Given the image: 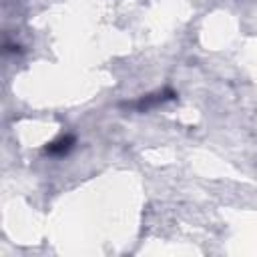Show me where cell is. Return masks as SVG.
Wrapping results in <instances>:
<instances>
[{"mask_svg":"<svg viewBox=\"0 0 257 257\" xmlns=\"http://www.w3.org/2000/svg\"><path fill=\"white\" fill-rule=\"evenodd\" d=\"M175 96V92H171V90H165V92H159V94H149V96H143L139 102H135L133 106H137L139 110H149L151 106H155V104H159V102H165L167 98H173Z\"/></svg>","mask_w":257,"mask_h":257,"instance_id":"6da1fadb","label":"cell"},{"mask_svg":"<svg viewBox=\"0 0 257 257\" xmlns=\"http://www.w3.org/2000/svg\"><path fill=\"white\" fill-rule=\"evenodd\" d=\"M72 145H74V137L72 135H66V137H60V139L48 143L46 145V153L48 155H64V153L70 151Z\"/></svg>","mask_w":257,"mask_h":257,"instance_id":"7a4b0ae2","label":"cell"}]
</instances>
